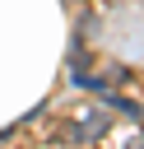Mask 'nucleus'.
Segmentation results:
<instances>
[{"mask_svg":"<svg viewBox=\"0 0 144 149\" xmlns=\"http://www.w3.org/2000/svg\"><path fill=\"white\" fill-rule=\"evenodd\" d=\"M111 107H116L121 116H130V121H139V107H135L130 98H111Z\"/></svg>","mask_w":144,"mask_h":149,"instance_id":"obj_1","label":"nucleus"}]
</instances>
